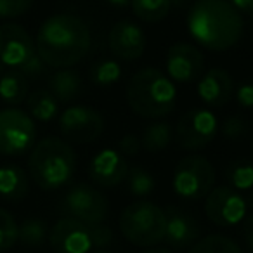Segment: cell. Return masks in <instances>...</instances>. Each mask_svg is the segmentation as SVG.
Listing matches in <instances>:
<instances>
[{
  "label": "cell",
  "mask_w": 253,
  "mask_h": 253,
  "mask_svg": "<svg viewBox=\"0 0 253 253\" xmlns=\"http://www.w3.org/2000/svg\"><path fill=\"white\" fill-rule=\"evenodd\" d=\"M18 227L12 213L0 208V253L11 250L18 243Z\"/></svg>",
  "instance_id": "f546056e"
},
{
  "label": "cell",
  "mask_w": 253,
  "mask_h": 253,
  "mask_svg": "<svg viewBox=\"0 0 253 253\" xmlns=\"http://www.w3.org/2000/svg\"><path fill=\"white\" fill-rule=\"evenodd\" d=\"M77 169V156L66 141L45 137L33 146L28 170L33 182L45 191H54L71 182Z\"/></svg>",
  "instance_id": "3957f363"
},
{
  "label": "cell",
  "mask_w": 253,
  "mask_h": 253,
  "mask_svg": "<svg viewBox=\"0 0 253 253\" xmlns=\"http://www.w3.org/2000/svg\"><path fill=\"white\" fill-rule=\"evenodd\" d=\"M28 97V78L18 70H7L0 77V99L5 104L18 106Z\"/></svg>",
  "instance_id": "44dd1931"
},
{
  "label": "cell",
  "mask_w": 253,
  "mask_h": 253,
  "mask_svg": "<svg viewBox=\"0 0 253 253\" xmlns=\"http://www.w3.org/2000/svg\"><path fill=\"white\" fill-rule=\"evenodd\" d=\"M108 42L111 54L122 61L139 59L146 49V35L142 28L134 21H126V19L113 25Z\"/></svg>",
  "instance_id": "9a60e30c"
},
{
  "label": "cell",
  "mask_w": 253,
  "mask_h": 253,
  "mask_svg": "<svg viewBox=\"0 0 253 253\" xmlns=\"http://www.w3.org/2000/svg\"><path fill=\"white\" fill-rule=\"evenodd\" d=\"M229 4L239 12V14H250L253 16V0H227Z\"/></svg>",
  "instance_id": "d590c367"
},
{
  "label": "cell",
  "mask_w": 253,
  "mask_h": 253,
  "mask_svg": "<svg viewBox=\"0 0 253 253\" xmlns=\"http://www.w3.org/2000/svg\"><path fill=\"white\" fill-rule=\"evenodd\" d=\"M49 243L56 253H90L111 245L113 231L102 224H85L77 218L64 217L54 224Z\"/></svg>",
  "instance_id": "5b68a950"
},
{
  "label": "cell",
  "mask_w": 253,
  "mask_h": 253,
  "mask_svg": "<svg viewBox=\"0 0 253 253\" xmlns=\"http://www.w3.org/2000/svg\"><path fill=\"white\" fill-rule=\"evenodd\" d=\"M90 30L78 16L56 14L42 23L35 39L37 54L50 68H71L90 49Z\"/></svg>",
  "instance_id": "6da1fadb"
},
{
  "label": "cell",
  "mask_w": 253,
  "mask_h": 253,
  "mask_svg": "<svg viewBox=\"0 0 253 253\" xmlns=\"http://www.w3.org/2000/svg\"><path fill=\"white\" fill-rule=\"evenodd\" d=\"M49 238V229L42 218H26L18 227V241L25 246H42Z\"/></svg>",
  "instance_id": "d4e9b609"
},
{
  "label": "cell",
  "mask_w": 253,
  "mask_h": 253,
  "mask_svg": "<svg viewBox=\"0 0 253 253\" xmlns=\"http://www.w3.org/2000/svg\"><path fill=\"white\" fill-rule=\"evenodd\" d=\"M246 132H248V123L243 116H227L222 123V135L229 141H238V139L245 137Z\"/></svg>",
  "instance_id": "4dcf8cb0"
},
{
  "label": "cell",
  "mask_w": 253,
  "mask_h": 253,
  "mask_svg": "<svg viewBox=\"0 0 253 253\" xmlns=\"http://www.w3.org/2000/svg\"><path fill=\"white\" fill-rule=\"evenodd\" d=\"M187 28L200 45L222 52L241 39L243 16L227 0H198L187 14Z\"/></svg>",
  "instance_id": "7a4b0ae2"
},
{
  "label": "cell",
  "mask_w": 253,
  "mask_h": 253,
  "mask_svg": "<svg viewBox=\"0 0 253 253\" xmlns=\"http://www.w3.org/2000/svg\"><path fill=\"white\" fill-rule=\"evenodd\" d=\"M37 128L28 113L16 108L0 111V155L21 156L33 148Z\"/></svg>",
  "instance_id": "ba28073f"
},
{
  "label": "cell",
  "mask_w": 253,
  "mask_h": 253,
  "mask_svg": "<svg viewBox=\"0 0 253 253\" xmlns=\"http://www.w3.org/2000/svg\"><path fill=\"white\" fill-rule=\"evenodd\" d=\"M170 9V0H132V11L144 23L163 21Z\"/></svg>",
  "instance_id": "cb8c5ba5"
},
{
  "label": "cell",
  "mask_w": 253,
  "mask_h": 253,
  "mask_svg": "<svg viewBox=\"0 0 253 253\" xmlns=\"http://www.w3.org/2000/svg\"><path fill=\"white\" fill-rule=\"evenodd\" d=\"M35 54V42L21 25L16 23L0 25V61L5 66L21 70Z\"/></svg>",
  "instance_id": "4fadbf2b"
},
{
  "label": "cell",
  "mask_w": 253,
  "mask_h": 253,
  "mask_svg": "<svg viewBox=\"0 0 253 253\" xmlns=\"http://www.w3.org/2000/svg\"><path fill=\"white\" fill-rule=\"evenodd\" d=\"M61 213L85 224H102L109 213L108 198L87 184H77L64 194Z\"/></svg>",
  "instance_id": "9c48e42d"
},
{
  "label": "cell",
  "mask_w": 253,
  "mask_h": 253,
  "mask_svg": "<svg viewBox=\"0 0 253 253\" xmlns=\"http://www.w3.org/2000/svg\"><path fill=\"white\" fill-rule=\"evenodd\" d=\"M243 234H245V241L248 245V248L253 253V215L245 222V227H243Z\"/></svg>",
  "instance_id": "8d00e7d4"
},
{
  "label": "cell",
  "mask_w": 253,
  "mask_h": 253,
  "mask_svg": "<svg viewBox=\"0 0 253 253\" xmlns=\"http://www.w3.org/2000/svg\"><path fill=\"white\" fill-rule=\"evenodd\" d=\"M128 163L123 155L116 153L115 149H102L92 158L88 167L90 180L102 187L120 186L126 179Z\"/></svg>",
  "instance_id": "2e32d148"
},
{
  "label": "cell",
  "mask_w": 253,
  "mask_h": 253,
  "mask_svg": "<svg viewBox=\"0 0 253 253\" xmlns=\"http://www.w3.org/2000/svg\"><path fill=\"white\" fill-rule=\"evenodd\" d=\"M186 2H187V0H170L172 7H180V5H184Z\"/></svg>",
  "instance_id": "ab89813d"
},
{
  "label": "cell",
  "mask_w": 253,
  "mask_h": 253,
  "mask_svg": "<svg viewBox=\"0 0 253 253\" xmlns=\"http://www.w3.org/2000/svg\"><path fill=\"white\" fill-rule=\"evenodd\" d=\"M122 77V68L115 59H99L90 68V78L99 87H111Z\"/></svg>",
  "instance_id": "f1b7e54d"
},
{
  "label": "cell",
  "mask_w": 253,
  "mask_h": 253,
  "mask_svg": "<svg viewBox=\"0 0 253 253\" xmlns=\"http://www.w3.org/2000/svg\"><path fill=\"white\" fill-rule=\"evenodd\" d=\"M26 108L32 118L50 122L59 113V101L49 90H35L26 97Z\"/></svg>",
  "instance_id": "7402d4cb"
},
{
  "label": "cell",
  "mask_w": 253,
  "mask_h": 253,
  "mask_svg": "<svg viewBox=\"0 0 253 253\" xmlns=\"http://www.w3.org/2000/svg\"><path fill=\"white\" fill-rule=\"evenodd\" d=\"M165 236L163 241L172 248H187L200 236L198 222L177 207L165 208Z\"/></svg>",
  "instance_id": "e0dca14e"
},
{
  "label": "cell",
  "mask_w": 253,
  "mask_h": 253,
  "mask_svg": "<svg viewBox=\"0 0 253 253\" xmlns=\"http://www.w3.org/2000/svg\"><path fill=\"white\" fill-rule=\"evenodd\" d=\"M118 149L122 155L125 156H137L142 149L141 137H137L135 134H126L118 141Z\"/></svg>",
  "instance_id": "d6a6232c"
},
{
  "label": "cell",
  "mask_w": 253,
  "mask_h": 253,
  "mask_svg": "<svg viewBox=\"0 0 253 253\" xmlns=\"http://www.w3.org/2000/svg\"><path fill=\"white\" fill-rule=\"evenodd\" d=\"M144 253H172L170 250H167V248H151V250H148V252H144Z\"/></svg>",
  "instance_id": "f35d334b"
},
{
  "label": "cell",
  "mask_w": 253,
  "mask_h": 253,
  "mask_svg": "<svg viewBox=\"0 0 253 253\" xmlns=\"http://www.w3.org/2000/svg\"><path fill=\"white\" fill-rule=\"evenodd\" d=\"M33 0H0V19H14L30 11Z\"/></svg>",
  "instance_id": "1f68e13d"
},
{
  "label": "cell",
  "mask_w": 253,
  "mask_h": 253,
  "mask_svg": "<svg viewBox=\"0 0 253 253\" xmlns=\"http://www.w3.org/2000/svg\"><path fill=\"white\" fill-rule=\"evenodd\" d=\"M173 128L169 122H155L144 126L141 135L142 148L149 153L163 151L172 142Z\"/></svg>",
  "instance_id": "603a6c76"
},
{
  "label": "cell",
  "mask_w": 253,
  "mask_h": 253,
  "mask_svg": "<svg viewBox=\"0 0 253 253\" xmlns=\"http://www.w3.org/2000/svg\"><path fill=\"white\" fill-rule=\"evenodd\" d=\"M92 253H113V252H108V250H97V252H92Z\"/></svg>",
  "instance_id": "b9f144b4"
},
{
  "label": "cell",
  "mask_w": 253,
  "mask_h": 253,
  "mask_svg": "<svg viewBox=\"0 0 253 253\" xmlns=\"http://www.w3.org/2000/svg\"><path fill=\"white\" fill-rule=\"evenodd\" d=\"M234 92V82L232 77L222 68H213L200 77L198 84V95L205 104L211 108H222L231 101Z\"/></svg>",
  "instance_id": "ac0fdd59"
},
{
  "label": "cell",
  "mask_w": 253,
  "mask_h": 253,
  "mask_svg": "<svg viewBox=\"0 0 253 253\" xmlns=\"http://www.w3.org/2000/svg\"><path fill=\"white\" fill-rule=\"evenodd\" d=\"M49 92L59 102H71L82 92V78L71 68H61L49 77Z\"/></svg>",
  "instance_id": "d6986e66"
},
{
  "label": "cell",
  "mask_w": 253,
  "mask_h": 253,
  "mask_svg": "<svg viewBox=\"0 0 253 253\" xmlns=\"http://www.w3.org/2000/svg\"><path fill=\"white\" fill-rule=\"evenodd\" d=\"M225 179L232 189L248 191L253 187V162L250 160H238L232 162L225 169Z\"/></svg>",
  "instance_id": "484cf974"
},
{
  "label": "cell",
  "mask_w": 253,
  "mask_h": 253,
  "mask_svg": "<svg viewBox=\"0 0 253 253\" xmlns=\"http://www.w3.org/2000/svg\"><path fill=\"white\" fill-rule=\"evenodd\" d=\"M218 123L210 109H191L175 126L177 144L186 151H200L215 139Z\"/></svg>",
  "instance_id": "30bf717a"
},
{
  "label": "cell",
  "mask_w": 253,
  "mask_h": 253,
  "mask_svg": "<svg viewBox=\"0 0 253 253\" xmlns=\"http://www.w3.org/2000/svg\"><path fill=\"white\" fill-rule=\"evenodd\" d=\"M236 99H238V104L243 108H253V80L243 82L236 88Z\"/></svg>",
  "instance_id": "e575fe53"
},
{
  "label": "cell",
  "mask_w": 253,
  "mask_h": 253,
  "mask_svg": "<svg viewBox=\"0 0 253 253\" xmlns=\"http://www.w3.org/2000/svg\"><path fill=\"white\" fill-rule=\"evenodd\" d=\"M59 128L68 141L75 144H90L97 141L104 132V118L94 108L71 106L61 115Z\"/></svg>",
  "instance_id": "8fae6325"
},
{
  "label": "cell",
  "mask_w": 253,
  "mask_h": 253,
  "mask_svg": "<svg viewBox=\"0 0 253 253\" xmlns=\"http://www.w3.org/2000/svg\"><path fill=\"white\" fill-rule=\"evenodd\" d=\"M5 70H7V66H5V64L2 63V61H0V77H2V73H4Z\"/></svg>",
  "instance_id": "60d3db41"
},
{
  "label": "cell",
  "mask_w": 253,
  "mask_h": 253,
  "mask_svg": "<svg viewBox=\"0 0 253 253\" xmlns=\"http://www.w3.org/2000/svg\"><path fill=\"white\" fill-rule=\"evenodd\" d=\"M108 2H109V5H113V7H118V9L126 7V5L132 4V0H108Z\"/></svg>",
  "instance_id": "74e56055"
},
{
  "label": "cell",
  "mask_w": 253,
  "mask_h": 253,
  "mask_svg": "<svg viewBox=\"0 0 253 253\" xmlns=\"http://www.w3.org/2000/svg\"><path fill=\"white\" fill-rule=\"evenodd\" d=\"M47 68H49V66L43 63L42 57H40L39 54H35V56L28 61V64H26L25 68H21V70H18V71H21L26 78H39V77H42V75H45Z\"/></svg>",
  "instance_id": "836d02e7"
},
{
  "label": "cell",
  "mask_w": 253,
  "mask_h": 253,
  "mask_svg": "<svg viewBox=\"0 0 253 253\" xmlns=\"http://www.w3.org/2000/svg\"><path fill=\"white\" fill-rule=\"evenodd\" d=\"M205 200V213L208 220L218 227H232L245 218L248 210L246 196L239 194L229 186H220L211 189Z\"/></svg>",
  "instance_id": "7c38bea8"
},
{
  "label": "cell",
  "mask_w": 253,
  "mask_h": 253,
  "mask_svg": "<svg viewBox=\"0 0 253 253\" xmlns=\"http://www.w3.org/2000/svg\"><path fill=\"white\" fill-rule=\"evenodd\" d=\"M126 187L134 196L144 198L155 191V179L146 169L141 165L128 167V173H126Z\"/></svg>",
  "instance_id": "83f0119b"
},
{
  "label": "cell",
  "mask_w": 253,
  "mask_h": 253,
  "mask_svg": "<svg viewBox=\"0 0 253 253\" xmlns=\"http://www.w3.org/2000/svg\"><path fill=\"white\" fill-rule=\"evenodd\" d=\"M187 253H241V250L227 236L211 234L194 243Z\"/></svg>",
  "instance_id": "4316f807"
},
{
  "label": "cell",
  "mask_w": 253,
  "mask_h": 253,
  "mask_svg": "<svg viewBox=\"0 0 253 253\" xmlns=\"http://www.w3.org/2000/svg\"><path fill=\"white\" fill-rule=\"evenodd\" d=\"M215 182V170L203 156H186L173 170V191L184 200H201L211 191Z\"/></svg>",
  "instance_id": "52a82bcc"
},
{
  "label": "cell",
  "mask_w": 253,
  "mask_h": 253,
  "mask_svg": "<svg viewBox=\"0 0 253 253\" xmlns=\"http://www.w3.org/2000/svg\"><path fill=\"white\" fill-rule=\"evenodd\" d=\"M126 101L134 113L144 118H162L173 111L177 88L163 71L142 68L126 85Z\"/></svg>",
  "instance_id": "277c9868"
},
{
  "label": "cell",
  "mask_w": 253,
  "mask_h": 253,
  "mask_svg": "<svg viewBox=\"0 0 253 253\" xmlns=\"http://www.w3.org/2000/svg\"><path fill=\"white\" fill-rule=\"evenodd\" d=\"M30 184L25 170L18 165H5L0 169V198L19 201L28 194Z\"/></svg>",
  "instance_id": "ffe728a7"
},
{
  "label": "cell",
  "mask_w": 253,
  "mask_h": 253,
  "mask_svg": "<svg viewBox=\"0 0 253 253\" xmlns=\"http://www.w3.org/2000/svg\"><path fill=\"white\" fill-rule=\"evenodd\" d=\"M123 238L135 246H155L165 236V211L151 201H135L118 218Z\"/></svg>",
  "instance_id": "8992f818"
},
{
  "label": "cell",
  "mask_w": 253,
  "mask_h": 253,
  "mask_svg": "<svg viewBox=\"0 0 253 253\" xmlns=\"http://www.w3.org/2000/svg\"><path fill=\"white\" fill-rule=\"evenodd\" d=\"M167 73L180 84L198 80L203 75V54L191 43H175L167 54Z\"/></svg>",
  "instance_id": "5bb4252c"
}]
</instances>
